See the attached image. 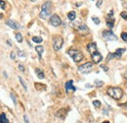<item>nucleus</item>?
<instances>
[{
	"instance_id": "14",
	"label": "nucleus",
	"mask_w": 127,
	"mask_h": 123,
	"mask_svg": "<svg viewBox=\"0 0 127 123\" xmlns=\"http://www.w3.org/2000/svg\"><path fill=\"white\" fill-rule=\"evenodd\" d=\"M70 90H71V91H75L76 89L73 87V85H72V81H68V82L66 83V92L69 94Z\"/></svg>"
},
{
	"instance_id": "33",
	"label": "nucleus",
	"mask_w": 127,
	"mask_h": 123,
	"mask_svg": "<svg viewBox=\"0 0 127 123\" xmlns=\"http://www.w3.org/2000/svg\"><path fill=\"white\" fill-rule=\"evenodd\" d=\"M18 53L20 54V56H21V57H25V52H23V51H18Z\"/></svg>"
},
{
	"instance_id": "18",
	"label": "nucleus",
	"mask_w": 127,
	"mask_h": 123,
	"mask_svg": "<svg viewBox=\"0 0 127 123\" xmlns=\"http://www.w3.org/2000/svg\"><path fill=\"white\" fill-rule=\"evenodd\" d=\"M35 50H36V52L39 54V58H41V55H42L43 51H44L43 46H41V45H37V46L35 47Z\"/></svg>"
},
{
	"instance_id": "12",
	"label": "nucleus",
	"mask_w": 127,
	"mask_h": 123,
	"mask_svg": "<svg viewBox=\"0 0 127 123\" xmlns=\"http://www.w3.org/2000/svg\"><path fill=\"white\" fill-rule=\"evenodd\" d=\"M66 113H68V110H66V108H62V109H60V110L56 113V115L58 116L59 118L65 119V118H66Z\"/></svg>"
},
{
	"instance_id": "6",
	"label": "nucleus",
	"mask_w": 127,
	"mask_h": 123,
	"mask_svg": "<svg viewBox=\"0 0 127 123\" xmlns=\"http://www.w3.org/2000/svg\"><path fill=\"white\" fill-rule=\"evenodd\" d=\"M75 29L78 31V33L79 34H81V35H87L89 34V28L86 26L85 24H82V23H79L75 26Z\"/></svg>"
},
{
	"instance_id": "42",
	"label": "nucleus",
	"mask_w": 127,
	"mask_h": 123,
	"mask_svg": "<svg viewBox=\"0 0 127 123\" xmlns=\"http://www.w3.org/2000/svg\"><path fill=\"white\" fill-rule=\"evenodd\" d=\"M122 1H123V0H122Z\"/></svg>"
},
{
	"instance_id": "19",
	"label": "nucleus",
	"mask_w": 127,
	"mask_h": 123,
	"mask_svg": "<svg viewBox=\"0 0 127 123\" xmlns=\"http://www.w3.org/2000/svg\"><path fill=\"white\" fill-rule=\"evenodd\" d=\"M124 51H125V48H118V49L115 50V54H116V56L119 58V57H121V55L123 54Z\"/></svg>"
},
{
	"instance_id": "17",
	"label": "nucleus",
	"mask_w": 127,
	"mask_h": 123,
	"mask_svg": "<svg viewBox=\"0 0 127 123\" xmlns=\"http://www.w3.org/2000/svg\"><path fill=\"white\" fill-rule=\"evenodd\" d=\"M68 18H69V20L70 21H73L74 19L76 18V13L74 11H70L68 13Z\"/></svg>"
},
{
	"instance_id": "22",
	"label": "nucleus",
	"mask_w": 127,
	"mask_h": 123,
	"mask_svg": "<svg viewBox=\"0 0 127 123\" xmlns=\"http://www.w3.org/2000/svg\"><path fill=\"white\" fill-rule=\"evenodd\" d=\"M115 57H117L116 54H115V53H109L108 57H107V61H110L111 59H112V58H115Z\"/></svg>"
},
{
	"instance_id": "11",
	"label": "nucleus",
	"mask_w": 127,
	"mask_h": 123,
	"mask_svg": "<svg viewBox=\"0 0 127 123\" xmlns=\"http://www.w3.org/2000/svg\"><path fill=\"white\" fill-rule=\"evenodd\" d=\"M6 25L9 26L10 28L14 29V30H18V29L20 28V25H19L17 22L13 21V20H7V21H6Z\"/></svg>"
},
{
	"instance_id": "29",
	"label": "nucleus",
	"mask_w": 127,
	"mask_h": 123,
	"mask_svg": "<svg viewBox=\"0 0 127 123\" xmlns=\"http://www.w3.org/2000/svg\"><path fill=\"white\" fill-rule=\"evenodd\" d=\"M120 16H121V18L124 19V20H127V12H121Z\"/></svg>"
},
{
	"instance_id": "16",
	"label": "nucleus",
	"mask_w": 127,
	"mask_h": 123,
	"mask_svg": "<svg viewBox=\"0 0 127 123\" xmlns=\"http://www.w3.org/2000/svg\"><path fill=\"white\" fill-rule=\"evenodd\" d=\"M0 123H10L8 118L6 117V114L5 113H1L0 114Z\"/></svg>"
},
{
	"instance_id": "24",
	"label": "nucleus",
	"mask_w": 127,
	"mask_h": 123,
	"mask_svg": "<svg viewBox=\"0 0 127 123\" xmlns=\"http://www.w3.org/2000/svg\"><path fill=\"white\" fill-rule=\"evenodd\" d=\"M11 99H12L13 102H14V105H17V98H16V96L13 94V93H11Z\"/></svg>"
},
{
	"instance_id": "9",
	"label": "nucleus",
	"mask_w": 127,
	"mask_h": 123,
	"mask_svg": "<svg viewBox=\"0 0 127 123\" xmlns=\"http://www.w3.org/2000/svg\"><path fill=\"white\" fill-rule=\"evenodd\" d=\"M50 24L52 26H54V27H59V26L62 24V20L57 14H54L50 18Z\"/></svg>"
},
{
	"instance_id": "25",
	"label": "nucleus",
	"mask_w": 127,
	"mask_h": 123,
	"mask_svg": "<svg viewBox=\"0 0 127 123\" xmlns=\"http://www.w3.org/2000/svg\"><path fill=\"white\" fill-rule=\"evenodd\" d=\"M93 105H94L95 107H100L101 106V101L100 100H94L93 101Z\"/></svg>"
},
{
	"instance_id": "23",
	"label": "nucleus",
	"mask_w": 127,
	"mask_h": 123,
	"mask_svg": "<svg viewBox=\"0 0 127 123\" xmlns=\"http://www.w3.org/2000/svg\"><path fill=\"white\" fill-rule=\"evenodd\" d=\"M16 40H17L18 42H22L23 41V36H22V35L20 34V33L16 34Z\"/></svg>"
},
{
	"instance_id": "4",
	"label": "nucleus",
	"mask_w": 127,
	"mask_h": 123,
	"mask_svg": "<svg viewBox=\"0 0 127 123\" xmlns=\"http://www.w3.org/2000/svg\"><path fill=\"white\" fill-rule=\"evenodd\" d=\"M92 67H93V65L91 62H86V63L82 64L81 66L78 67V71L82 74H88L89 72H91Z\"/></svg>"
},
{
	"instance_id": "35",
	"label": "nucleus",
	"mask_w": 127,
	"mask_h": 123,
	"mask_svg": "<svg viewBox=\"0 0 127 123\" xmlns=\"http://www.w3.org/2000/svg\"><path fill=\"white\" fill-rule=\"evenodd\" d=\"M24 118H25V123H29V121L28 117H26V116H25V115L24 116Z\"/></svg>"
},
{
	"instance_id": "31",
	"label": "nucleus",
	"mask_w": 127,
	"mask_h": 123,
	"mask_svg": "<svg viewBox=\"0 0 127 123\" xmlns=\"http://www.w3.org/2000/svg\"><path fill=\"white\" fill-rule=\"evenodd\" d=\"M102 3H103V0H98L97 3H96V6L97 7H100V6L102 5Z\"/></svg>"
},
{
	"instance_id": "3",
	"label": "nucleus",
	"mask_w": 127,
	"mask_h": 123,
	"mask_svg": "<svg viewBox=\"0 0 127 123\" xmlns=\"http://www.w3.org/2000/svg\"><path fill=\"white\" fill-rule=\"evenodd\" d=\"M69 55L73 59V61L78 63L80 62L82 59H83V54L81 53V51H79L78 49H75V48H70L69 51H68Z\"/></svg>"
},
{
	"instance_id": "1",
	"label": "nucleus",
	"mask_w": 127,
	"mask_h": 123,
	"mask_svg": "<svg viewBox=\"0 0 127 123\" xmlns=\"http://www.w3.org/2000/svg\"><path fill=\"white\" fill-rule=\"evenodd\" d=\"M108 95L115 100H120L123 96V91L118 87H110L107 91Z\"/></svg>"
},
{
	"instance_id": "37",
	"label": "nucleus",
	"mask_w": 127,
	"mask_h": 123,
	"mask_svg": "<svg viewBox=\"0 0 127 123\" xmlns=\"http://www.w3.org/2000/svg\"><path fill=\"white\" fill-rule=\"evenodd\" d=\"M124 77H125V79H126V80H127V72H126V73H125V74H124Z\"/></svg>"
},
{
	"instance_id": "40",
	"label": "nucleus",
	"mask_w": 127,
	"mask_h": 123,
	"mask_svg": "<svg viewBox=\"0 0 127 123\" xmlns=\"http://www.w3.org/2000/svg\"><path fill=\"white\" fill-rule=\"evenodd\" d=\"M125 86L127 87V80H126V83H125Z\"/></svg>"
},
{
	"instance_id": "5",
	"label": "nucleus",
	"mask_w": 127,
	"mask_h": 123,
	"mask_svg": "<svg viewBox=\"0 0 127 123\" xmlns=\"http://www.w3.org/2000/svg\"><path fill=\"white\" fill-rule=\"evenodd\" d=\"M64 43V40L62 36H56L54 38V41H53V47H54V50L58 51L62 48Z\"/></svg>"
},
{
	"instance_id": "7",
	"label": "nucleus",
	"mask_w": 127,
	"mask_h": 123,
	"mask_svg": "<svg viewBox=\"0 0 127 123\" xmlns=\"http://www.w3.org/2000/svg\"><path fill=\"white\" fill-rule=\"evenodd\" d=\"M103 37L106 41H116V36L112 33L111 31H104L103 32Z\"/></svg>"
},
{
	"instance_id": "38",
	"label": "nucleus",
	"mask_w": 127,
	"mask_h": 123,
	"mask_svg": "<svg viewBox=\"0 0 127 123\" xmlns=\"http://www.w3.org/2000/svg\"><path fill=\"white\" fill-rule=\"evenodd\" d=\"M2 17H3V14H2V13H1V12H0V19H1Z\"/></svg>"
},
{
	"instance_id": "26",
	"label": "nucleus",
	"mask_w": 127,
	"mask_h": 123,
	"mask_svg": "<svg viewBox=\"0 0 127 123\" xmlns=\"http://www.w3.org/2000/svg\"><path fill=\"white\" fill-rule=\"evenodd\" d=\"M95 85H96L97 87H102V86L104 85V82H102V81H98V80H96V81H95Z\"/></svg>"
},
{
	"instance_id": "21",
	"label": "nucleus",
	"mask_w": 127,
	"mask_h": 123,
	"mask_svg": "<svg viewBox=\"0 0 127 123\" xmlns=\"http://www.w3.org/2000/svg\"><path fill=\"white\" fill-rule=\"evenodd\" d=\"M19 81H20V83H21L22 84V86L24 87V89L26 91V90H28V86H26V84H25V82L24 81V79L22 78V77H19Z\"/></svg>"
},
{
	"instance_id": "2",
	"label": "nucleus",
	"mask_w": 127,
	"mask_h": 123,
	"mask_svg": "<svg viewBox=\"0 0 127 123\" xmlns=\"http://www.w3.org/2000/svg\"><path fill=\"white\" fill-rule=\"evenodd\" d=\"M51 9H52V3L50 1L45 2L42 5V10L40 12L39 17L41 19H47L51 14Z\"/></svg>"
},
{
	"instance_id": "39",
	"label": "nucleus",
	"mask_w": 127,
	"mask_h": 123,
	"mask_svg": "<svg viewBox=\"0 0 127 123\" xmlns=\"http://www.w3.org/2000/svg\"><path fill=\"white\" fill-rule=\"evenodd\" d=\"M103 123H111V122H109V121H104Z\"/></svg>"
},
{
	"instance_id": "32",
	"label": "nucleus",
	"mask_w": 127,
	"mask_h": 123,
	"mask_svg": "<svg viewBox=\"0 0 127 123\" xmlns=\"http://www.w3.org/2000/svg\"><path fill=\"white\" fill-rule=\"evenodd\" d=\"M19 69H20V71H22V72H25V67L23 65H21V64L19 65Z\"/></svg>"
},
{
	"instance_id": "36",
	"label": "nucleus",
	"mask_w": 127,
	"mask_h": 123,
	"mask_svg": "<svg viewBox=\"0 0 127 123\" xmlns=\"http://www.w3.org/2000/svg\"><path fill=\"white\" fill-rule=\"evenodd\" d=\"M11 58H12V59H15V53L14 52L11 53Z\"/></svg>"
},
{
	"instance_id": "15",
	"label": "nucleus",
	"mask_w": 127,
	"mask_h": 123,
	"mask_svg": "<svg viewBox=\"0 0 127 123\" xmlns=\"http://www.w3.org/2000/svg\"><path fill=\"white\" fill-rule=\"evenodd\" d=\"M35 73H36V75H37V77H38L39 79H44L45 75H44V73H43V71H42V70H40V69L36 68V69H35Z\"/></svg>"
},
{
	"instance_id": "30",
	"label": "nucleus",
	"mask_w": 127,
	"mask_h": 123,
	"mask_svg": "<svg viewBox=\"0 0 127 123\" xmlns=\"http://www.w3.org/2000/svg\"><path fill=\"white\" fill-rule=\"evenodd\" d=\"M121 38H122L123 41H127V34H126V33H122V34H121Z\"/></svg>"
},
{
	"instance_id": "28",
	"label": "nucleus",
	"mask_w": 127,
	"mask_h": 123,
	"mask_svg": "<svg viewBox=\"0 0 127 123\" xmlns=\"http://www.w3.org/2000/svg\"><path fill=\"white\" fill-rule=\"evenodd\" d=\"M5 6H6V3H5L4 0H0V8L5 9Z\"/></svg>"
},
{
	"instance_id": "27",
	"label": "nucleus",
	"mask_w": 127,
	"mask_h": 123,
	"mask_svg": "<svg viewBox=\"0 0 127 123\" xmlns=\"http://www.w3.org/2000/svg\"><path fill=\"white\" fill-rule=\"evenodd\" d=\"M92 21L94 22L96 25H99V24H100V19H99V18H96V17H92Z\"/></svg>"
},
{
	"instance_id": "8",
	"label": "nucleus",
	"mask_w": 127,
	"mask_h": 123,
	"mask_svg": "<svg viewBox=\"0 0 127 123\" xmlns=\"http://www.w3.org/2000/svg\"><path fill=\"white\" fill-rule=\"evenodd\" d=\"M107 26L111 29L115 27V18H113V11L112 10L110 11V13L108 14V17H107Z\"/></svg>"
},
{
	"instance_id": "20",
	"label": "nucleus",
	"mask_w": 127,
	"mask_h": 123,
	"mask_svg": "<svg viewBox=\"0 0 127 123\" xmlns=\"http://www.w3.org/2000/svg\"><path fill=\"white\" fill-rule=\"evenodd\" d=\"M32 41L36 42V43H41L43 41V40H42V37H40V36H33L32 37Z\"/></svg>"
},
{
	"instance_id": "41",
	"label": "nucleus",
	"mask_w": 127,
	"mask_h": 123,
	"mask_svg": "<svg viewBox=\"0 0 127 123\" xmlns=\"http://www.w3.org/2000/svg\"><path fill=\"white\" fill-rule=\"evenodd\" d=\"M31 1H35V0H31Z\"/></svg>"
},
{
	"instance_id": "34",
	"label": "nucleus",
	"mask_w": 127,
	"mask_h": 123,
	"mask_svg": "<svg viewBox=\"0 0 127 123\" xmlns=\"http://www.w3.org/2000/svg\"><path fill=\"white\" fill-rule=\"evenodd\" d=\"M101 68L104 69L105 71H108V70H109V67H107V66H105V65H101Z\"/></svg>"
},
{
	"instance_id": "10",
	"label": "nucleus",
	"mask_w": 127,
	"mask_h": 123,
	"mask_svg": "<svg viewBox=\"0 0 127 123\" xmlns=\"http://www.w3.org/2000/svg\"><path fill=\"white\" fill-rule=\"evenodd\" d=\"M91 58H92L93 63H100V62L102 61V59H103V56H102V54L100 53V52L96 51V52L91 54Z\"/></svg>"
},
{
	"instance_id": "13",
	"label": "nucleus",
	"mask_w": 127,
	"mask_h": 123,
	"mask_svg": "<svg viewBox=\"0 0 127 123\" xmlns=\"http://www.w3.org/2000/svg\"><path fill=\"white\" fill-rule=\"evenodd\" d=\"M87 49H88V51H89L90 54H93L94 52H96V51H97V45H96V43H95V42L89 43V44L87 45Z\"/></svg>"
}]
</instances>
